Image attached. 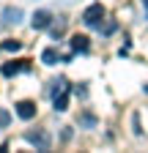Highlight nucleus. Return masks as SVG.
<instances>
[{
	"label": "nucleus",
	"mask_w": 148,
	"mask_h": 153,
	"mask_svg": "<svg viewBox=\"0 0 148 153\" xmlns=\"http://www.w3.org/2000/svg\"><path fill=\"white\" fill-rule=\"evenodd\" d=\"M104 19V6L102 3H93V6H88L85 14H82V22L88 27H99V22Z\"/></svg>",
	"instance_id": "f257e3e1"
},
{
	"label": "nucleus",
	"mask_w": 148,
	"mask_h": 153,
	"mask_svg": "<svg viewBox=\"0 0 148 153\" xmlns=\"http://www.w3.org/2000/svg\"><path fill=\"white\" fill-rule=\"evenodd\" d=\"M28 68H30V60H11V63H3L0 74H3V76H14V74L28 71Z\"/></svg>",
	"instance_id": "f03ea898"
},
{
	"label": "nucleus",
	"mask_w": 148,
	"mask_h": 153,
	"mask_svg": "<svg viewBox=\"0 0 148 153\" xmlns=\"http://www.w3.org/2000/svg\"><path fill=\"white\" fill-rule=\"evenodd\" d=\"M28 142H33L36 148L47 150V148H49V134H47V131H28Z\"/></svg>",
	"instance_id": "7ed1b4c3"
},
{
	"label": "nucleus",
	"mask_w": 148,
	"mask_h": 153,
	"mask_svg": "<svg viewBox=\"0 0 148 153\" xmlns=\"http://www.w3.org/2000/svg\"><path fill=\"white\" fill-rule=\"evenodd\" d=\"M16 115L22 120H33L36 118V101H19L16 104Z\"/></svg>",
	"instance_id": "20e7f679"
},
{
	"label": "nucleus",
	"mask_w": 148,
	"mask_h": 153,
	"mask_svg": "<svg viewBox=\"0 0 148 153\" xmlns=\"http://www.w3.org/2000/svg\"><path fill=\"white\" fill-rule=\"evenodd\" d=\"M0 16H3V22H6V25H16V22L22 19V11L16 8V6H14V8L8 6V8H3V14H0Z\"/></svg>",
	"instance_id": "39448f33"
},
{
	"label": "nucleus",
	"mask_w": 148,
	"mask_h": 153,
	"mask_svg": "<svg viewBox=\"0 0 148 153\" xmlns=\"http://www.w3.org/2000/svg\"><path fill=\"white\" fill-rule=\"evenodd\" d=\"M49 19H52V16H49V11H36V14H33V27H36V30L49 27Z\"/></svg>",
	"instance_id": "423d86ee"
},
{
	"label": "nucleus",
	"mask_w": 148,
	"mask_h": 153,
	"mask_svg": "<svg viewBox=\"0 0 148 153\" xmlns=\"http://www.w3.org/2000/svg\"><path fill=\"white\" fill-rule=\"evenodd\" d=\"M55 109L58 112H63V109H69V93H66V88L61 90V96L55 93Z\"/></svg>",
	"instance_id": "0eeeda50"
},
{
	"label": "nucleus",
	"mask_w": 148,
	"mask_h": 153,
	"mask_svg": "<svg viewBox=\"0 0 148 153\" xmlns=\"http://www.w3.org/2000/svg\"><path fill=\"white\" fill-rule=\"evenodd\" d=\"M71 47L77 49V52H85V49H88V36H80V33H77V36L71 38Z\"/></svg>",
	"instance_id": "6e6552de"
},
{
	"label": "nucleus",
	"mask_w": 148,
	"mask_h": 153,
	"mask_svg": "<svg viewBox=\"0 0 148 153\" xmlns=\"http://www.w3.org/2000/svg\"><path fill=\"white\" fill-rule=\"evenodd\" d=\"M41 60H44L47 66H52L55 60H58V52H55V49H44V52H41Z\"/></svg>",
	"instance_id": "1a4fd4ad"
},
{
	"label": "nucleus",
	"mask_w": 148,
	"mask_h": 153,
	"mask_svg": "<svg viewBox=\"0 0 148 153\" xmlns=\"http://www.w3.org/2000/svg\"><path fill=\"white\" fill-rule=\"evenodd\" d=\"M3 49H6V52H19L22 44L16 41V38H8V41H3Z\"/></svg>",
	"instance_id": "9d476101"
},
{
	"label": "nucleus",
	"mask_w": 148,
	"mask_h": 153,
	"mask_svg": "<svg viewBox=\"0 0 148 153\" xmlns=\"http://www.w3.org/2000/svg\"><path fill=\"white\" fill-rule=\"evenodd\" d=\"M63 30H66V19H58V22L52 25V36H61Z\"/></svg>",
	"instance_id": "9b49d317"
},
{
	"label": "nucleus",
	"mask_w": 148,
	"mask_h": 153,
	"mask_svg": "<svg viewBox=\"0 0 148 153\" xmlns=\"http://www.w3.org/2000/svg\"><path fill=\"white\" fill-rule=\"evenodd\" d=\"M80 123H82V126H93V123H96V118H93L90 112H85L82 118H80Z\"/></svg>",
	"instance_id": "f8f14e48"
},
{
	"label": "nucleus",
	"mask_w": 148,
	"mask_h": 153,
	"mask_svg": "<svg viewBox=\"0 0 148 153\" xmlns=\"http://www.w3.org/2000/svg\"><path fill=\"white\" fill-rule=\"evenodd\" d=\"M8 120H11V115L6 109H0V126H8Z\"/></svg>",
	"instance_id": "ddd939ff"
},
{
	"label": "nucleus",
	"mask_w": 148,
	"mask_h": 153,
	"mask_svg": "<svg viewBox=\"0 0 148 153\" xmlns=\"http://www.w3.org/2000/svg\"><path fill=\"white\" fill-rule=\"evenodd\" d=\"M143 6H145V11H148V0H143Z\"/></svg>",
	"instance_id": "4468645a"
},
{
	"label": "nucleus",
	"mask_w": 148,
	"mask_h": 153,
	"mask_svg": "<svg viewBox=\"0 0 148 153\" xmlns=\"http://www.w3.org/2000/svg\"><path fill=\"white\" fill-rule=\"evenodd\" d=\"M145 93H148V85H145Z\"/></svg>",
	"instance_id": "2eb2a0df"
}]
</instances>
